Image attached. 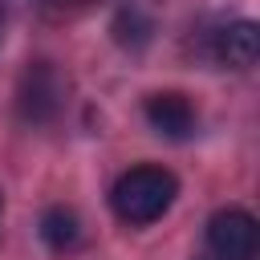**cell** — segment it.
<instances>
[{"label": "cell", "instance_id": "6da1fadb", "mask_svg": "<svg viewBox=\"0 0 260 260\" xmlns=\"http://www.w3.org/2000/svg\"><path fill=\"white\" fill-rule=\"evenodd\" d=\"M175 195H179L175 175L167 167L142 162V167H130V171L118 175V183L110 191V207H114V215L122 223L146 228V223H154V219L167 215V207L175 203Z\"/></svg>", "mask_w": 260, "mask_h": 260}, {"label": "cell", "instance_id": "5b68a950", "mask_svg": "<svg viewBox=\"0 0 260 260\" xmlns=\"http://www.w3.org/2000/svg\"><path fill=\"white\" fill-rule=\"evenodd\" d=\"M215 53H219V61L232 65V69L256 65V57H260V28H256V20H236V24L219 28Z\"/></svg>", "mask_w": 260, "mask_h": 260}, {"label": "cell", "instance_id": "277c9868", "mask_svg": "<svg viewBox=\"0 0 260 260\" xmlns=\"http://www.w3.org/2000/svg\"><path fill=\"white\" fill-rule=\"evenodd\" d=\"M142 114H146L150 130L162 134V138H171V142H183V138L195 134V110H191V102L183 93H171V89L167 93H150L146 106H142Z\"/></svg>", "mask_w": 260, "mask_h": 260}, {"label": "cell", "instance_id": "ba28073f", "mask_svg": "<svg viewBox=\"0 0 260 260\" xmlns=\"http://www.w3.org/2000/svg\"><path fill=\"white\" fill-rule=\"evenodd\" d=\"M0 37H4V0H0Z\"/></svg>", "mask_w": 260, "mask_h": 260}, {"label": "cell", "instance_id": "52a82bcc", "mask_svg": "<svg viewBox=\"0 0 260 260\" xmlns=\"http://www.w3.org/2000/svg\"><path fill=\"white\" fill-rule=\"evenodd\" d=\"M114 37H118V45L138 49V45H146V41H150V20H146L138 8H122V12H118V20H114Z\"/></svg>", "mask_w": 260, "mask_h": 260}, {"label": "cell", "instance_id": "9c48e42d", "mask_svg": "<svg viewBox=\"0 0 260 260\" xmlns=\"http://www.w3.org/2000/svg\"><path fill=\"white\" fill-rule=\"evenodd\" d=\"M45 4H73V0H45Z\"/></svg>", "mask_w": 260, "mask_h": 260}, {"label": "cell", "instance_id": "3957f363", "mask_svg": "<svg viewBox=\"0 0 260 260\" xmlns=\"http://www.w3.org/2000/svg\"><path fill=\"white\" fill-rule=\"evenodd\" d=\"M61 98H65V81H61V73H57L49 61H37V65L24 69L20 89H16V110H20L24 122L41 126V122L57 118Z\"/></svg>", "mask_w": 260, "mask_h": 260}, {"label": "cell", "instance_id": "8992f818", "mask_svg": "<svg viewBox=\"0 0 260 260\" xmlns=\"http://www.w3.org/2000/svg\"><path fill=\"white\" fill-rule=\"evenodd\" d=\"M41 240H45L53 252L77 248V240H81V219H77V211H69V207H49V211L41 215Z\"/></svg>", "mask_w": 260, "mask_h": 260}, {"label": "cell", "instance_id": "30bf717a", "mask_svg": "<svg viewBox=\"0 0 260 260\" xmlns=\"http://www.w3.org/2000/svg\"><path fill=\"white\" fill-rule=\"evenodd\" d=\"M0 207H4V199H0Z\"/></svg>", "mask_w": 260, "mask_h": 260}, {"label": "cell", "instance_id": "7a4b0ae2", "mask_svg": "<svg viewBox=\"0 0 260 260\" xmlns=\"http://www.w3.org/2000/svg\"><path fill=\"white\" fill-rule=\"evenodd\" d=\"M256 256V219L244 207H219L207 219L199 260H252Z\"/></svg>", "mask_w": 260, "mask_h": 260}]
</instances>
